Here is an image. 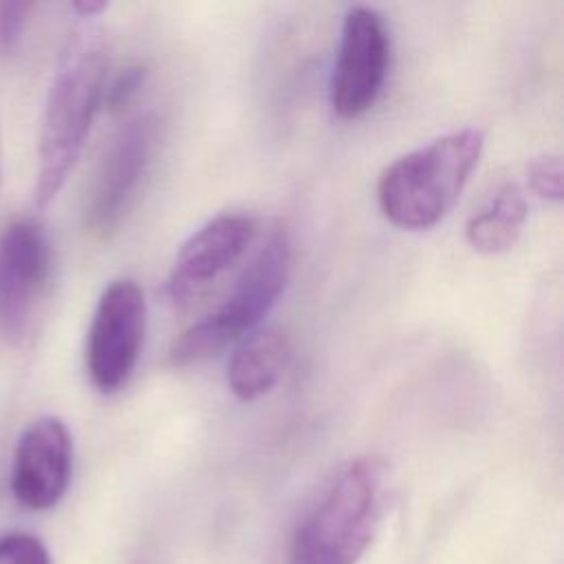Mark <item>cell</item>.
I'll list each match as a JSON object with an SVG mask.
<instances>
[{
  "label": "cell",
  "mask_w": 564,
  "mask_h": 564,
  "mask_svg": "<svg viewBox=\"0 0 564 564\" xmlns=\"http://www.w3.org/2000/svg\"><path fill=\"white\" fill-rule=\"evenodd\" d=\"M106 70L108 48L101 29L88 22L75 26L59 53L40 123L33 187L40 209L57 196L84 150L101 106Z\"/></svg>",
  "instance_id": "cell-1"
},
{
  "label": "cell",
  "mask_w": 564,
  "mask_h": 564,
  "mask_svg": "<svg viewBox=\"0 0 564 564\" xmlns=\"http://www.w3.org/2000/svg\"><path fill=\"white\" fill-rule=\"evenodd\" d=\"M482 148L478 128H460L401 154L377 178L381 214L408 231L438 225L460 198Z\"/></svg>",
  "instance_id": "cell-2"
},
{
  "label": "cell",
  "mask_w": 564,
  "mask_h": 564,
  "mask_svg": "<svg viewBox=\"0 0 564 564\" xmlns=\"http://www.w3.org/2000/svg\"><path fill=\"white\" fill-rule=\"evenodd\" d=\"M383 485L381 458L348 460L295 529L289 564H357L379 522Z\"/></svg>",
  "instance_id": "cell-3"
},
{
  "label": "cell",
  "mask_w": 564,
  "mask_h": 564,
  "mask_svg": "<svg viewBox=\"0 0 564 564\" xmlns=\"http://www.w3.org/2000/svg\"><path fill=\"white\" fill-rule=\"evenodd\" d=\"M289 273L291 242L284 231H273L223 302L172 339L170 361L174 366L198 364L253 333L284 291Z\"/></svg>",
  "instance_id": "cell-4"
},
{
  "label": "cell",
  "mask_w": 564,
  "mask_h": 564,
  "mask_svg": "<svg viewBox=\"0 0 564 564\" xmlns=\"http://www.w3.org/2000/svg\"><path fill=\"white\" fill-rule=\"evenodd\" d=\"M145 315V295L134 280L119 278L101 291L86 337V370L99 392L112 394L128 383L141 355Z\"/></svg>",
  "instance_id": "cell-5"
},
{
  "label": "cell",
  "mask_w": 564,
  "mask_h": 564,
  "mask_svg": "<svg viewBox=\"0 0 564 564\" xmlns=\"http://www.w3.org/2000/svg\"><path fill=\"white\" fill-rule=\"evenodd\" d=\"M390 51V31L377 9L355 4L344 13L330 77V106L341 119L375 106L388 77Z\"/></svg>",
  "instance_id": "cell-6"
},
{
  "label": "cell",
  "mask_w": 564,
  "mask_h": 564,
  "mask_svg": "<svg viewBox=\"0 0 564 564\" xmlns=\"http://www.w3.org/2000/svg\"><path fill=\"white\" fill-rule=\"evenodd\" d=\"M154 148L156 119L152 115H137L115 132L95 172L86 207V225L95 236L106 238L117 229L148 174Z\"/></svg>",
  "instance_id": "cell-7"
},
{
  "label": "cell",
  "mask_w": 564,
  "mask_h": 564,
  "mask_svg": "<svg viewBox=\"0 0 564 564\" xmlns=\"http://www.w3.org/2000/svg\"><path fill=\"white\" fill-rule=\"evenodd\" d=\"M73 476V436L57 416L35 419L18 438L11 467V491L31 511L55 507Z\"/></svg>",
  "instance_id": "cell-8"
},
{
  "label": "cell",
  "mask_w": 564,
  "mask_h": 564,
  "mask_svg": "<svg viewBox=\"0 0 564 564\" xmlns=\"http://www.w3.org/2000/svg\"><path fill=\"white\" fill-rule=\"evenodd\" d=\"M48 278V242L33 218H20L0 234V328L18 341L26 335Z\"/></svg>",
  "instance_id": "cell-9"
},
{
  "label": "cell",
  "mask_w": 564,
  "mask_h": 564,
  "mask_svg": "<svg viewBox=\"0 0 564 564\" xmlns=\"http://www.w3.org/2000/svg\"><path fill=\"white\" fill-rule=\"evenodd\" d=\"M256 223L247 214H218L200 225L178 249L170 275L167 295L174 304L198 297L223 275L249 247Z\"/></svg>",
  "instance_id": "cell-10"
},
{
  "label": "cell",
  "mask_w": 564,
  "mask_h": 564,
  "mask_svg": "<svg viewBox=\"0 0 564 564\" xmlns=\"http://www.w3.org/2000/svg\"><path fill=\"white\" fill-rule=\"evenodd\" d=\"M289 339L275 328H258L242 337L227 366V383L240 401L264 397L280 379L289 361Z\"/></svg>",
  "instance_id": "cell-11"
},
{
  "label": "cell",
  "mask_w": 564,
  "mask_h": 564,
  "mask_svg": "<svg viewBox=\"0 0 564 564\" xmlns=\"http://www.w3.org/2000/svg\"><path fill=\"white\" fill-rule=\"evenodd\" d=\"M527 198L516 183H505L465 225V238L478 253L496 256L511 249L527 220Z\"/></svg>",
  "instance_id": "cell-12"
},
{
  "label": "cell",
  "mask_w": 564,
  "mask_h": 564,
  "mask_svg": "<svg viewBox=\"0 0 564 564\" xmlns=\"http://www.w3.org/2000/svg\"><path fill=\"white\" fill-rule=\"evenodd\" d=\"M145 75H148V68L143 64H128V66H123L112 77V82L104 86L101 104L110 112H121L139 95V90H141V86L145 82Z\"/></svg>",
  "instance_id": "cell-13"
},
{
  "label": "cell",
  "mask_w": 564,
  "mask_h": 564,
  "mask_svg": "<svg viewBox=\"0 0 564 564\" xmlns=\"http://www.w3.org/2000/svg\"><path fill=\"white\" fill-rule=\"evenodd\" d=\"M0 564H51L46 546L31 533L0 535Z\"/></svg>",
  "instance_id": "cell-14"
},
{
  "label": "cell",
  "mask_w": 564,
  "mask_h": 564,
  "mask_svg": "<svg viewBox=\"0 0 564 564\" xmlns=\"http://www.w3.org/2000/svg\"><path fill=\"white\" fill-rule=\"evenodd\" d=\"M529 185L531 189L546 198L560 200L562 198V159L560 154H542L531 161L529 165Z\"/></svg>",
  "instance_id": "cell-15"
},
{
  "label": "cell",
  "mask_w": 564,
  "mask_h": 564,
  "mask_svg": "<svg viewBox=\"0 0 564 564\" xmlns=\"http://www.w3.org/2000/svg\"><path fill=\"white\" fill-rule=\"evenodd\" d=\"M29 4L26 2H0V51L11 53L22 40Z\"/></svg>",
  "instance_id": "cell-16"
},
{
  "label": "cell",
  "mask_w": 564,
  "mask_h": 564,
  "mask_svg": "<svg viewBox=\"0 0 564 564\" xmlns=\"http://www.w3.org/2000/svg\"><path fill=\"white\" fill-rule=\"evenodd\" d=\"M108 4L104 0H75L70 4V9L75 11L77 18L82 20H90V18H97Z\"/></svg>",
  "instance_id": "cell-17"
},
{
  "label": "cell",
  "mask_w": 564,
  "mask_h": 564,
  "mask_svg": "<svg viewBox=\"0 0 564 564\" xmlns=\"http://www.w3.org/2000/svg\"><path fill=\"white\" fill-rule=\"evenodd\" d=\"M0 174H2V139H0Z\"/></svg>",
  "instance_id": "cell-18"
}]
</instances>
